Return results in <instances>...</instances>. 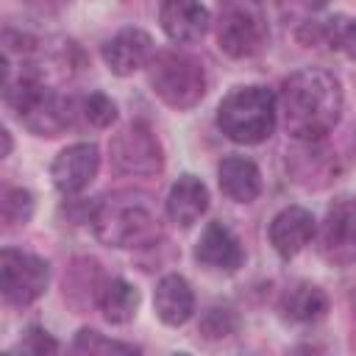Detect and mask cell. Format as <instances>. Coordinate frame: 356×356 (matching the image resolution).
<instances>
[{
    "mask_svg": "<svg viewBox=\"0 0 356 356\" xmlns=\"http://www.w3.org/2000/svg\"><path fill=\"white\" fill-rule=\"evenodd\" d=\"M164 33L178 44H192L206 36L211 17L200 0H164L159 11Z\"/></svg>",
    "mask_w": 356,
    "mask_h": 356,
    "instance_id": "cell-13",
    "label": "cell"
},
{
    "mask_svg": "<svg viewBox=\"0 0 356 356\" xmlns=\"http://www.w3.org/2000/svg\"><path fill=\"white\" fill-rule=\"evenodd\" d=\"M234 328H236V317H234L231 309H220V306L209 309L203 314V320H200V334L209 337V339L228 337V334H234Z\"/></svg>",
    "mask_w": 356,
    "mask_h": 356,
    "instance_id": "cell-24",
    "label": "cell"
},
{
    "mask_svg": "<svg viewBox=\"0 0 356 356\" xmlns=\"http://www.w3.org/2000/svg\"><path fill=\"white\" fill-rule=\"evenodd\" d=\"M278 122V97L267 86H239L217 108L220 131L239 145L264 142Z\"/></svg>",
    "mask_w": 356,
    "mask_h": 356,
    "instance_id": "cell-4",
    "label": "cell"
},
{
    "mask_svg": "<svg viewBox=\"0 0 356 356\" xmlns=\"http://www.w3.org/2000/svg\"><path fill=\"white\" fill-rule=\"evenodd\" d=\"M278 312L289 323H317L328 312V298H325V292L320 286L300 281V284H292L281 295Z\"/></svg>",
    "mask_w": 356,
    "mask_h": 356,
    "instance_id": "cell-18",
    "label": "cell"
},
{
    "mask_svg": "<svg viewBox=\"0 0 356 356\" xmlns=\"http://www.w3.org/2000/svg\"><path fill=\"white\" fill-rule=\"evenodd\" d=\"M83 114L86 120L95 125V128H108L114 120H117V106L108 95L103 92H92L86 100H83Z\"/></svg>",
    "mask_w": 356,
    "mask_h": 356,
    "instance_id": "cell-23",
    "label": "cell"
},
{
    "mask_svg": "<svg viewBox=\"0 0 356 356\" xmlns=\"http://www.w3.org/2000/svg\"><path fill=\"white\" fill-rule=\"evenodd\" d=\"M342 83L334 72L306 67L289 75L281 86L278 114L286 134L300 142L323 139L342 117Z\"/></svg>",
    "mask_w": 356,
    "mask_h": 356,
    "instance_id": "cell-1",
    "label": "cell"
},
{
    "mask_svg": "<svg viewBox=\"0 0 356 356\" xmlns=\"http://www.w3.org/2000/svg\"><path fill=\"white\" fill-rule=\"evenodd\" d=\"M320 253L339 267L356 261V195L339 197L328 206L320 225Z\"/></svg>",
    "mask_w": 356,
    "mask_h": 356,
    "instance_id": "cell-9",
    "label": "cell"
},
{
    "mask_svg": "<svg viewBox=\"0 0 356 356\" xmlns=\"http://www.w3.org/2000/svg\"><path fill=\"white\" fill-rule=\"evenodd\" d=\"M3 100L19 122L36 136H58L72 125V106L58 92L47 89L36 75L22 72L17 81L3 83Z\"/></svg>",
    "mask_w": 356,
    "mask_h": 356,
    "instance_id": "cell-3",
    "label": "cell"
},
{
    "mask_svg": "<svg viewBox=\"0 0 356 356\" xmlns=\"http://www.w3.org/2000/svg\"><path fill=\"white\" fill-rule=\"evenodd\" d=\"M72 350L75 353H89V356H106V353L131 356V353H139V348L125 345V342H117V339H106L95 328H81L78 337H75V342H72Z\"/></svg>",
    "mask_w": 356,
    "mask_h": 356,
    "instance_id": "cell-20",
    "label": "cell"
},
{
    "mask_svg": "<svg viewBox=\"0 0 356 356\" xmlns=\"http://www.w3.org/2000/svg\"><path fill=\"white\" fill-rule=\"evenodd\" d=\"M36 17H56V14H61L72 0H22Z\"/></svg>",
    "mask_w": 356,
    "mask_h": 356,
    "instance_id": "cell-26",
    "label": "cell"
},
{
    "mask_svg": "<svg viewBox=\"0 0 356 356\" xmlns=\"http://www.w3.org/2000/svg\"><path fill=\"white\" fill-rule=\"evenodd\" d=\"M314 236V217L300 206H286L270 222V245L281 259L298 256Z\"/></svg>",
    "mask_w": 356,
    "mask_h": 356,
    "instance_id": "cell-14",
    "label": "cell"
},
{
    "mask_svg": "<svg viewBox=\"0 0 356 356\" xmlns=\"http://www.w3.org/2000/svg\"><path fill=\"white\" fill-rule=\"evenodd\" d=\"M153 306L161 323L167 325H184L195 312V292L184 275H164L156 286Z\"/></svg>",
    "mask_w": 356,
    "mask_h": 356,
    "instance_id": "cell-16",
    "label": "cell"
},
{
    "mask_svg": "<svg viewBox=\"0 0 356 356\" xmlns=\"http://www.w3.org/2000/svg\"><path fill=\"white\" fill-rule=\"evenodd\" d=\"M325 36V42L334 47V50H342L345 56L356 58V17L348 19V17H334L323 25L320 31Z\"/></svg>",
    "mask_w": 356,
    "mask_h": 356,
    "instance_id": "cell-22",
    "label": "cell"
},
{
    "mask_svg": "<svg viewBox=\"0 0 356 356\" xmlns=\"http://www.w3.org/2000/svg\"><path fill=\"white\" fill-rule=\"evenodd\" d=\"M217 181H220V189L231 200H236V203H250L261 192V172H259V167L250 159H242V156L222 159V164L217 170Z\"/></svg>",
    "mask_w": 356,
    "mask_h": 356,
    "instance_id": "cell-17",
    "label": "cell"
},
{
    "mask_svg": "<svg viewBox=\"0 0 356 356\" xmlns=\"http://www.w3.org/2000/svg\"><path fill=\"white\" fill-rule=\"evenodd\" d=\"M150 89L172 108H192L206 95L203 64L178 50H159L147 64Z\"/></svg>",
    "mask_w": 356,
    "mask_h": 356,
    "instance_id": "cell-5",
    "label": "cell"
},
{
    "mask_svg": "<svg viewBox=\"0 0 356 356\" xmlns=\"http://www.w3.org/2000/svg\"><path fill=\"white\" fill-rule=\"evenodd\" d=\"M267 39V22L250 0H231L220 8L217 44L231 58H248L261 50Z\"/></svg>",
    "mask_w": 356,
    "mask_h": 356,
    "instance_id": "cell-6",
    "label": "cell"
},
{
    "mask_svg": "<svg viewBox=\"0 0 356 356\" xmlns=\"http://www.w3.org/2000/svg\"><path fill=\"white\" fill-rule=\"evenodd\" d=\"M97 170H100V150H97V145L78 142V145L64 147L53 159L50 178H53V186L61 195H78V192H83L95 181Z\"/></svg>",
    "mask_w": 356,
    "mask_h": 356,
    "instance_id": "cell-10",
    "label": "cell"
},
{
    "mask_svg": "<svg viewBox=\"0 0 356 356\" xmlns=\"http://www.w3.org/2000/svg\"><path fill=\"white\" fill-rule=\"evenodd\" d=\"M17 350L19 353H33V356H44V353H56L58 350V342L44 331V328H39V325H31L28 331H25V337L19 339V345H17Z\"/></svg>",
    "mask_w": 356,
    "mask_h": 356,
    "instance_id": "cell-25",
    "label": "cell"
},
{
    "mask_svg": "<svg viewBox=\"0 0 356 356\" xmlns=\"http://www.w3.org/2000/svg\"><path fill=\"white\" fill-rule=\"evenodd\" d=\"M153 58V39L139 28H122L103 44V61L114 75H134Z\"/></svg>",
    "mask_w": 356,
    "mask_h": 356,
    "instance_id": "cell-11",
    "label": "cell"
},
{
    "mask_svg": "<svg viewBox=\"0 0 356 356\" xmlns=\"http://www.w3.org/2000/svg\"><path fill=\"white\" fill-rule=\"evenodd\" d=\"M33 217V195L28 189H6L3 195V222L6 228H19Z\"/></svg>",
    "mask_w": 356,
    "mask_h": 356,
    "instance_id": "cell-21",
    "label": "cell"
},
{
    "mask_svg": "<svg viewBox=\"0 0 356 356\" xmlns=\"http://www.w3.org/2000/svg\"><path fill=\"white\" fill-rule=\"evenodd\" d=\"M209 209V189L206 184L197 178V175H181L172 186H170V195H167V217L181 225V228H189L195 225Z\"/></svg>",
    "mask_w": 356,
    "mask_h": 356,
    "instance_id": "cell-15",
    "label": "cell"
},
{
    "mask_svg": "<svg viewBox=\"0 0 356 356\" xmlns=\"http://www.w3.org/2000/svg\"><path fill=\"white\" fill-rule=\"evenodd\" d=\"M95 236L111 248H150L161 239V222L139 195H108L92 211Z\"/></svg>",
    "mask_w": 356,
    "mask_h": 356,
    "instance_id": "cell-2",
    "label": "cell"
},
{
    "mask_svg": "<svg viewBox=\"0 0 356 356\" xmlns=\"http://www.w3.org/2000/svg\"><path fill=\"white\" fill-rule=\"evenodd\" d=\"M303 3H306L309 8H323V6L328 3V0H303Z\"/></svg>",
    "mask_w": 356,
    "mask_h": 356,
    "instance_id": "cell-28",
    "label": "cell"
},
{
    "mask_svg": "<svg viewBox=\"0 0 356 356\" xmlns=\"http://www.w3.org/2000/svg\"><path fill=\"white\" fill-rule=\"evenodd\" d=\"M195 259L209 270L236 273L245 261V253L239 248L236 234L225 222H209L195 245Z\"/></svg>",
    "mask_w": 356,
    "mask_h": 356,
    "instance_id": "cell-12",
    "label": "cell"
},
{
    "mask_svg": "<svg viewBox=\"0 0 356 356\" xmlns=\"http://www.w3.org/2000/svg\"><path fill=\"white\" fill-rule=\"evenodd\" d=\"M97 303L106 314L108 323H128L136 309H139V292L125 281V278H111L100 286V295H97Z\"/></svg>",
    "mask_w": 356,
    "mask_h": 356,
    "instance_id": "cell-19",
    "label": "cell"
},
{
    "mask_svg": "<svg viewBox=\"0 0 356 356\" xmlns=\"http://www.w3.org/2000/svg\"><path fill=\"white\" fill-rule=\"evenodd\" d=\"M0 136H3V150H0V156H8V153H11V134L3 128Z\"/></svg>",
    "mask_w": 356,
    "mask_h": 356,
    "instance_id": "cell-27",
    "label": "cell"
},
{
    "mask_svg": "<svg viewBox=\"0 0 356 356\" xmlns=\"http://www.w3.org/2000/svg\"><path fill=\"white\" fill-rule=\"evenodd\" d=\"M111 164L125 175H156L164 167V153L156 134L145 122L125 125L108 145Z\"/></svg>",
    "mask_w": 356,
    "mask_h": 356,
    "instance_id": "cell-8",
    "label": "cell"
},
{
    "mask_svg": "<svg viewBox=\"0 0 356 356\" xmlns=\"http://www.w3.org/2000/svg\"><path fill=\"white\" fill-rule=\"evenodd\" d=\"M47 284H50V267L44 259L14 248H6L0 253V289L6 303L31 306L36 298L44 295Z\"/></svg>",
    "mask_w": 356,
    "mask_h": 356,
    "instance_id": "cell-7",
    "label": "cell"
}]
</instances>
